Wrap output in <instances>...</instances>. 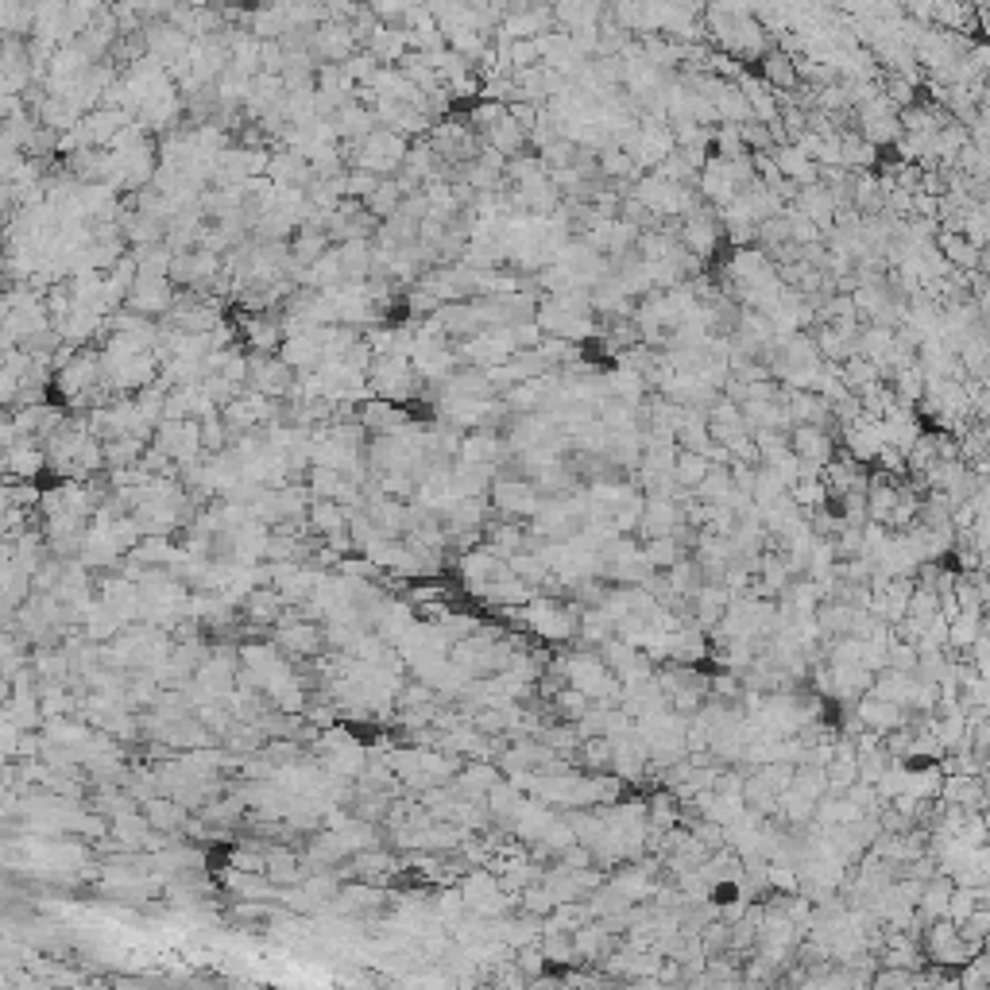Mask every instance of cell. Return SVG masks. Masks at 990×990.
<instances>
[{"label":"cell","mask_w":990,"mask_h":990,"mask_svg":"<svg viewBox=\"0 0 990 990\" xmlns=\"http://www.w3.org/2000/svg\"><path fill=\"white\" fill-rule=\"evenodd\" d=\"M345 151H349V167H356V171H372L379 178H399L403 175V163H407L410 140L399 136V132L376 128L368 140L345 144Z\"/></svg>","instance_id":"6da1fadb"},{"label":"cell","mask_w":990,"mask_h":990,"mask_svg":"<svg viewBox=\"0 0 990 990\" xmlns=\"http://www.w3.org/2000/svg\"><path fill=\"white\" fill-rule=\"evenodd\" d=\"M151 445L163 453V457H171L178 468L186 465H198L202 461V422H159V430L151 437Z\"/></svg>","instance_id":"7a4b0ae2"},{"label":"cell","mask_w":990,"mask_h":990,"mask_svg":"<svg viewBox=\"0 0 990 990\" xmlns=\"http://www.w3.org/2000/svg\"><path fill=\"white\" fill-rule=\"evenodd\" d=\"M294 372L283 356H263V352H248V391L267 395V399H291Z\"/></svg>","instance_id":"3957f363"},{"label":"cell","mask_w":990,"mask_h":990,"mask_svg":"<svg viewBox=\"0 0 990 990\" xmlns=\"http://www.w3.org/2000/svg\"><path fill=\"white\" fill-rule=\"evenodd\" d=\"M236 337L248 345V352H263V356H279L287 333H283V314H240L236 318Z\"/></svg>","instance_id":"277c9868"},{"label":"cell","mask_w":990,"mask_h":990,"mask_svg":"<svg viewBox=\"0 0 990 990\" xmlns=\"http://www.w3.org/2000/svg\"><path fill=\"white\" fill-rule=\"evenodd\" d=\"M492 511L503 519H526V515H538L542 507V492L530 484V480H495L492 484Z\"/></svg>","instance_id":"5b68a950"},{"label":"cell","mask_w":990,"mask_h":990,"mask_svg":"<svg viewBox=\"0 0 990 990\" xmlns=\"http://www.w3.org/2000/svg\"><path fill=\"white\" fill-rule=\"evenodd\" d=\"M267 178L279 190H306L314 182V167H310L306 155H298L291 147H279V151H271V171H267Z\"/></svg>","instance_id":"8992f818"},{"label":"cell","mask_w":990,"mask_h":990,"mask_svg":"<svg viewBox=\"0 0 990 990\" xmlns=\"http://www.w3.org/2000/svg\"><path fill=\"white\" fill-rule=\"evenodd\" d=\"M43 468H51V457H47L43 441H16L12 449H4V472H8V480H35Z\"/></svg>","instance_id":"52a82bcc"},{"label":"cell","mask_w":990,"mask_h":990,"mask_svg":"<svg viewBox=\"0 0 990 990\" xmlns=\"http://www.w3.org/2000/svg\"><path fill=\"white\" fill-rule=\"evenodd\" d=\"M360 422H364V430L372 437H391L399 434L403 426L410 422V414L399 403H387V399H368V403H360Z\"/></svg>","instance_id":"ba28073f"},{"label":"cell","mask_w":990,"mask_h":990,"mask_svg":"<svg viewBox=\"0 0 990 990\" xmlns=\"http://www.w3.org/2000/svg\"><path fill=\"white\" fill-rule=\"evenodd\" d=\"M279 646L287 650V654H318L321 650V642H325V635H321V627H314L310 619H283L279 623Z\"/></svg>","instance_id":"9c48e42d"},{"label":"cell","mask_w":990,"mask_h":990,"mask_svg":"<svg viewBox=\"0 0 990 990\" xmlns=\"http://www.w3.org/2000/svg\"><path fill=\"white\" fill-rule=\"evenodd\" d=\"M333 124H337L341 144H360V140H368V136L379 128L376 109H368V105H360V101H352L349 109H341Z\"/></svg>","instance_id":"30bf717a"},{"label":"cell","mask_w":990,"mask_h":990,"mask_svg":"<svg viewBox=\"0 0 990 990\" xmlns=\"http://www.w3.org/2000/svg\"><path fill=\"white\" fill-rule=\"evenodd\" d=\"M349 507L337 503V499H314L310 503V534L318 538H333V534H345L349 530Z\"/></svg>","instance_id":"8fae6325"},{"label":"cell","mask_w":990,"mask_h":990,"mask_svg":"<svg viewBox=\"0 0 990 990\" xmlns=\"http://www.w3.org/2000/svg\"><path fill=\"white\" fill-rule=\"evenodd\" d=\"M793 457L801 461V465H828V457H832V437L824 434L820 426H801L797 434H793Z\"/></svg>","instance_id":"7c38bea8"},{"label":"cell","mask_w":990,"mask_h":990,"mask_svg":"<svg viewBox=\"0 0 990 990\" xmlns=\"http://www.w3.org/2000/svg\"><path fill=\"white\" fill-rule=\"evenodd\" d=\"M329 248H337V244L329 240V233H321V229H298L291 240V263L298 271H310Z\"/></svg>","instance_id":"4fadbf2b"},{"label":"cell","mask_w":990,"mask_h":990,"mask_svg":"<svg viewBox=\"0 0 990 990\" xmlns=\"http://www.w3.org/2000/svg\"><path fill=\"white\" fill-rule=\"evenodd\" d=\"M283 608L287 600L275 592V588H252L244 596V615L248 623H283Z\"/></svg>","instance_id":"5bb4252c"},{"label":"cell","mask_w":990,"mask_h":990,"mask_svg":"<svg viewBox=\"0 0 990 990\" xmlns=\"http://www.w3.org/2000/svg\"><path fill=\"white\" fill-rule=\"evenodd\" d=\"M484 144L492 147V151H499L503 159H519V155H523V147L530 144V128H523L515 117H507L499 128H495V132L484 136Z\"/></svg>","instance_id":"9a60e30c"},{"label":"cell","mask_w":990,"mask_h":990,"mask_svg":"<svg viewBox=\"0 0 990 990\" xmlns=\"http://www.w3.org/2000/svg\"><path fill=\"white\" fill-rule=\"evenodd\" d=\"M403 202H407V194H403V186H399V178H383V182H379V190H376V194H372V198L364 202V209H368V213L376 217L379 225H383V221H391V217H395V213L403 209Z\"/></svg>","instance_id":"2e32d148"},{"label":"cell","mask_w":990,"mask_h":990,"mask_svg":"<svg viewBox=\"0 0 990 990\" xmlns=\"http://www.w3.org/2000/svg\"><path fill=\"white\" fill-rule=\"evenodd\" d=\"M306 488L314 499H345L352 484L345 480V472H337V468H310V476H306Z\"/></svg>","instance_id":"e0dca14e"},{"label":"cell","mask_w":990,"mask_h":990,"mask_svg":"<svg viewBox=\"0 0 990 990\" xmlns=\"http://www.w3.org/2000/svg\"><path fill=\"white\" fill-rule=\"evenodd\" d=\"M708 457H700V453H689V449H681L677 453V461H673V480L681 484V488H700L704 480H708Z\"/></svg>","instance_id":"ac0fdd59"},{"label":"cell","mask_w":990,"mask_h":990,"mask_svg":"<svg viewBox=\"0 0 990 990\" xmlns=\"http://www.w3.org/2000/svg\"><path fill=\"white\" fill-rule=\"evenodd\" d=\"M681 240H685L693 252L708 256V252H716V240H720V233H716V225H712L708 217H689V225L681 229Z\"/></svg>","instance_id":"d6986e66"},{"label":"cell","mask_w":990,"mask_h":990,"mask_svg":"<svg viewBox=\"0 0 990 990\" xmlns=\"http://www.w3.org/2000/svg\"><path fill=\"white\" fill-rule=\"evenodd\" d=\"M233 445V430H229V422L221 418V414H209L202 418V449L205 457H213V453H225Z\"/></svg>","instance_id":"ffe728a7"},{"label":"cell","mask_w":990,"mask_h":990,"mask_svg":"<svg viewBox=\"0 0 990 990\" xmlns=\"http://www.w3.org/2000/svg\"><path fill=\"white\" fill-rule=\"evenodd\" d=\"M379 182H383V178L372 175V171H356V167H349V175H345V198H352V202H368V198L379 190Z\"/></svg>","instance_id":"44dd1931"},{"label":"cell","mask_w":990,"mask_h":990,"mask_svg":"<svg viewBox=\"0 0 990 990\" xmlns=\"http://www.w3.org/2000/svg\"><path fill=\"white\" fill-rule=\"evenodd\" d=\"M762 74L774 82V86H782V89H789L793 82H797V62H789L786 55H766V62H762Z\"/></svg>","instance_id":"7402d4cb"},{"label":"cell","mask_w":990,"mask_h":990,"mask_svg":"<svg viewBox=\"0 0 990 990\" xmlns=\"http://www.w3.org/2000/svg\"><path fill=\"white\" fill-rule=\"evenodd\" d=\"M147 820L151 824H159V828H175V824H186V813H182V805L175 801H147Z\"/></svg>","instance_id":"603a6c76"},{"label":"cell","mask_w":990,"mask_h":990,"mask_svg":"<svg viewBox=\"0 0 990 990\" xmlns=\"http://www.w3.org/2000/svg\"><path fill=\"white\" fill-rule=\"evenodd\" d=\"M596 167H600L608 178L631 175V155H627L623 147H604V151H600V159H596Z\"/></svg>","instance_id":"cb8c5ba5"},{"label":"cell","mask_w":990,"mask_h":990,"mask_svg":"<svg viewBox=\"0 0 990 990\" xmlns=\"http://www.w3.org/2000/svg\"><path fill=\"white\" fill-rule=\"evenodd\" d=\"M345 70L352 74V82L356 86H372V78L379 74V62L368 55V51H356L349 62H345Z\"/></svg>","instance_id":"d4e9b609"},{"label":"cell","mask_w":990,"mask_h":990,"mask_svg":"<svg viewBox=\"0 0 990 990\" xmlns=\"http://www.w3.org/2000/svg\"><path fill=\"white\" fill-rule=\"evenodd\" d=\"M287 51H283V43H263V74H275V78H283V70H287Z\"/></svg>","instance_id":"484cf974"},{"label":"cell","mask_w":990,"mask_h":990,"mask_svg":"<svg viewBox=\"0 0 990 990\" xmlns=\"http://www.w3.org/2000/svg\"><path fill=\"white\" fill-rule=\"evenodd\" d=\"M778 163H782V171H789L793 178H813L816 175L813 163H809L801 151H782V155H778Z\"/></svg>","instance_id":"4316f807"}]
</instances>
